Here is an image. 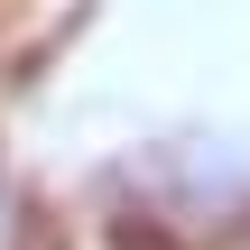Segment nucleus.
Listing matches in <instances>:
<instances>
[{
	"label": "nucleus",
	"mask_w": 250,
	"mask_h": 250,
	"mask_svg": "<svg viewBox=\"0 0 250 250\" xmlns=\"http://www.w3.org/2000/svg\"><path fill=\"white\" fill-rule=\"evenodd\" d=\"M37 241V213H28V195H19V176L0 167V250H28Z\"/></svg>",
	"instance_id": "f257e3e1"
}]
</instances>
